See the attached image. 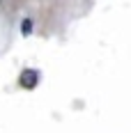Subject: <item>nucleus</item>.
I'll use <instances>...</instances> for the list:
<instances>
[{"mask_svg": "<svg viewBox=\"0 0 131 133\" xmlns=\"http://www.w3.org/2000/svg\"><path fill=\"white\" fill-rule=\"evenodd\" d=\"M30 28H32V23H30V21H26V23H23V32H26V35L30 32Z\"/></svg>", "mask_w": 131, "mask_h": 133, "instance_id": "obj_2", "label": "nucleus"}, {"mask_svg": "<svg viewBox=\"0 0 131 133\" xmlns=\"http://www.w3.org/2000/svg\"><path fill=\"white\" fill-rule=\"evenodd\" d=\"M37 78H39V74H37V71H32V69H28V71H23V74H21L18 83H21L23 87H28V90H32V87L37 85Z\"/></svg>", "mask_w": 131, "mask_h": 133, "instance_id": "obj_1", "label": "nucleus"}]
</instances>
